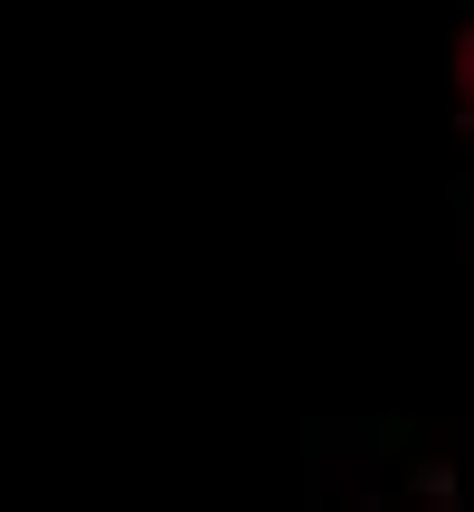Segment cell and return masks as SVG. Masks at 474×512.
Here are the masks:
<instances>
[{"mask_svg":"<svg viewBox=\"0 0 474 512\" xmlns=\"http://www.w3.org/2000/svg\"><path fill=\"white\" fill-rule=\"evenodd\" d=\"M446 95H456V133L474 143V10L456 19V48H446Z\"/></svg>","mask_w":474,"mask_h":512,"instance_id":"1","label":"cell"}]
</instances>
